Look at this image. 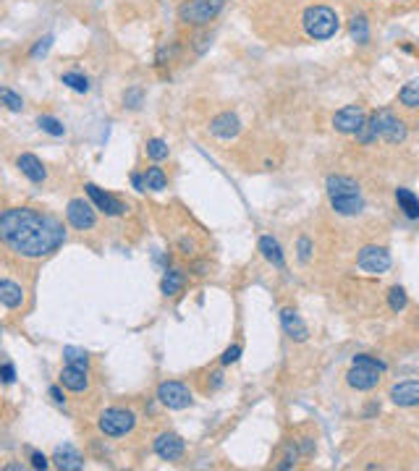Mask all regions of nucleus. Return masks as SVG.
<instances>
[{"mask_svg": "<svg viewBox=\"0 0 419 471\" xmlns=\"http://www.w3.org/2000/svg\"><path fill=\"white\" fill-rule=\"evenodd\" d=\"M364 123H367V113L362 110L359 105H346L341 110H335L333 115V126L341 134H354L357 137L364 129Z\"/></svg>", "mask_w": 419, "mask_h": 471, "instance_id": "nucleus-10", "label": "nucleus"}, {"mask_svg": "<svg viewBox=\"0 0 419 471\" xmlns=\"http://www.w3.org/2000/svg\"><path fill=\"white\" fill-rule=\"evenodd\" d=\"M3 469H6V471H21V466H18V463H6Z\"/></svg>", "mask_w": 419, "mask_h": 471, "instance_id": "nucleus-44", "label": "nucleus"}, {"mask_svg": "<svg viewBox=\"0 0 419 471\" xmlns=\"http://www.w3.org/2000/svg\"><path fill=\"white\" fill-rule=\"evenodd\" d=\"M406 304H409V299H406V291H403L401 285H393V288L388 291V307L393 309V312H403V309H406Z\"/></svg>", "mask_w": 419, "mask_h": 471, "instance_id": "nucleus-32", "label": "nucleus"}, {"mask_svg": "<svg viewBox=\"0 0 419 471\" xmlns=\"http://www.w3.org/2000/svg\"><path fill=\"white\" fill-rule=\"evenodd\" d=\"M239 131H241V120L236 113L231 110H225V113H218L213 120H210V134L218 139H236L239 137Z\"/></svg>", "mask_w": 419, "mask_h": 471, "instance_id": "nucleus-14", "label": "nucleus"}, {"mask_svg": "<svg viewBox=\"0 0 419 471\" xmlns=\"http://www.w3.org/2000/svg\"><path fill=\"white\" fill-rule=\"evenodd\" d=\"M225 8V0H186L179 6V18L189 26H205Z\"/></svg>", "mask_w": 419, "mask_h": 471, "instance_id": "nucleus-5", "label": "nucleus"}, {"mask_svg": "<svg viewBox=\"0 0 419 471\" xmlns=\"http://www.w3.org/2000/svg\"><path fill=\"white\" fill-rule=\"evenodd\" d=\"M63 359H66V364H71V367L89 369V353H86L84 348H77V346H66V348H63Z\"/></svg>", "mask_w": 419, "mask_h": 471, "instance_id": "nucleus-28", "label": "nucleus"}, {"mask_svg": "<svg viewBox=\"0 0 419 471\" xmlns=\"http://www.w3.org/2000/svg\"><path fill=\"white\" fill-rule=\"evenodd\" d=\"M406 137H409L406 123L391 108H380V110L372 113L367 118V123H364V129L357 134V139H359L362 144H369L375 139H383L388 144H401V142H406Z\"/></svg>", "mask_w": 419, "mask_h": 471, "instance_id": "nucleus-2", "label": "nucleus"}, {"mask_svg": "<svg viewBox=\"0 0 419 471\" xmlns=\"http://www.w3.org/2000/svg\"><path fill=\"white\" fill-rule=\"evenodd\" d=\"M325 191L330 199V207L343 217H354L364 210V199H362L359 183L349 176H328Z\"/></svg>", "mask_w": 419, "mask_h": 471, "instance_id": "nucleus-3", "label": "nucleus"}, {"mask_svg": "<svg viewBox=\"0 0 419 471\" xmlns=\"http://www.w3.org/2000/svg\"><path fill=\"white\" fill-rule=\"evenodd\" d=\"M301 26H304L307 37L323 42V40L335 37V32L341 29V18L330 6H309L301 16Z\"/></svg>", "mask_w": 419, "mask_h": 471, "instance_id": "nucleus-4", "label": "nucleus"}, {"mask_svg": "<svg viewBox=\"0 0 419 471\" xmlns=\"http://www.w3.org/2000/svg\"><path fill=\"white\" fill-rule=\"evenodd\" d=\"M296 458H299V450L294 446H286V455H283L281 461L275 463V469H281V471H289L296 466Z\"/></svg>", "mask_w": 419, "mask_h": 471, "instance_id": "nucleus-35", "label": "nucleus"}, {"mask_svg": "<svg viewBox=\"0 0 419 471\" xmlns=\"http://www.w3.org/2000/svg\"><path fill=\"white\" fill-rule=\"evenodd\" d=\"M396 202L409 220H419V197L411 188H396Z\"/></svg>", "mask_w": 419, "mask_h": 471, "instance_id": "nucleus-22", "label": "nucleus"}, {"mask_svg": "<svg viewBox=\"0 0 419 471\" xmlns=\"http://www.w3.org/2000/svg\"><path fill=\"white\" fill-rule=\"evenodd\" d=\"M97 427H100V432H103L105 437H123L137 427V414L128 412V409L113 406V409H105V412L100 414Z\"/></svg>", "mask_w": 419, "mask_h": 471, "instance_id": "nucleus-6", "label": "nucleus"}, {"mask_svg": "<svg viewBox=\"0 0 419 471\" xmlns=\"http://www.w3.org/2000/svg\"><path fill=\"white\" fill-rule=\"evenodd\" d=\"M301 453H315V443H312V437H304V440H301Z\"/></svg>", "mask_w": 419, "mask_h": 471, "instance_id": "nucleus-43", "label": "nucleus"}, {"mask_svg": "<svg viewBox=\"0 0 419 471\" xmlns=\"http://www.w3.org/2000/svg\"><path fill=\"white\" fill-rule=\"evenodd\" d=\"M60 385L66 387V390H71V393H84L86 387H89V377H86V369L66 364V367L60 369Z\"/></svg>", "mask_w": 419, "mask_h": 471, "instance_id": "nucleus-19", "label": "nucleus"}, {"mask_svg": "<svg viewBox=\"0 0 419 471\" xmlns=\"http://www.w3.org/2000/svg\"><path fill=\"white\" fill-rule=\"evenodd\" d=\"M52 463H55V469H60V471H82L84 469V458H82V453H79L74 446H69V443L55 448Z\"/></svg>", "mask_w": 419, "mask_h": 471, "instance_id": "nucleus-17", "label": "nucleus"}, {"mask_svg": "<svg viewBox=\"0 0 419 471\" xmlns=\"http://www.w3.org/2000/svg\"><path fill=\"white\" fill-rule=\"evenodd\" d=\"M281 325H283V330H286V335H289L291 341L304 343L309 338V330H307V325H304V319H301L291 307L281 309Z\"/></svg>", "mask_w": 419, "mask_h": 471, "instance_id": "nucleus-18", "label": "nucleus"}, {"mask_svg": "<svg viewBox=\"0 0 419 471\" xmlns=\"http://www.w3.org/2000/svg\"><path fill=\"white\" fill-rule=\"evenodd\" d=\"M383 369L377 367H369V364H351L349 375H346V382L349 387L354 390H362V393H367V390H375L380 385V380H383Z\"/></svg>", "mask_w": 419, "mask_h": 471, "instance_id": "nucleus-11", "label": "nucleus"}, {"mask_svg": "<svg viewBox=\"0 0 419 471\" xmlns=\"http://www.w3.org/2000/svg\"><path fill=\"white\" fill-rule=\"evenodd\" d=\"M349 32H351V40H354L357 45H367L369 42V21L362 11H357V13L351 16Z\"/></svg>", "mask_w": 419, "mask_h": 471, "instance_id": "nucleus-23", "label": "nucleus"}, {"mask_svg": "<svg viewBox=\"0 0 419 471\" xmlns=\"http://www.w3.org/2000/svg\"><path fill=\"white\" fill-rule=\"evenodd\" d=\"M184 283H186V275L181 273V270H168L163 275V283H160V291L163 296H179L184 291Z\"/></svg>", "mask_w": 419, "mask_h": 471, "instance_id": "nucleus-24", "label": "nucleus"}, {"mask_svg": "<svg viewBox=\"0 0 419 471\" xmlns=\"http://www.w3.org/2000/svg\"><path fill=\"white\" fill-rule=\"evenodd\" d=\"M0 239L18 257L43 259L63 246L66 228L35 207H9L0 215Z\"/></svg>", "mask_w": 419, "mask_h": 471, "instance_id": "nucleus-1", "label": "nucleus"}, {"mask_svg": "<svg viewBox=\"0 0 419 471\" xmlns=\"http://www.w3.org/2000/svg\"><path fill=\"white\" fill-rule=\"evenodd\" d=\"M50 466V458L45 453H37V450H32V469H48Z\"/></svg>", "mask_w": 419, "mask_h": 471, "instance_id": "nucleus-40", "label": "nucleus"}, {"mask_svg": "<svg viewBox=\"0 0 419 471\" xmlns=\"http://www.w3.org/2000/svg\"><path fill=\"white\" fill-rule=\"evenodd\" d=\"M145 149H147V157H150V160H155V163L165 160V157H168V152H171L163 139H150V142L145 144Z\"/></svg>", "mask_w": 419, "mask_h": 471, "instance_id": "nucleus-31", "label": "nucleus"}, {"mask_svg": "<svg viewBox=\"0 0 419 471\" xmlns=\"http://www.w3.org/2000/svg\"><path fill=\"white\" fill-rule=\"evenodd\" d=\"M179 251H181V254H184V257H191V254L197 251V244H194V241H191V239H186V236H184V239L179 241Z\"/></svg>", "mask_w": 419, "mask_h": 471, "instance_id": "nucleus-39", "label": "nucleus"}, {"mask_svg": "<svg viewBox=\"0 0 419 471\" xmlns=\"http://www.w3.org/2000/svg\"><path fill=\"white\" fill-rule=\"evenodd\" d=\"M398 103L403 108H411V110H417L419 108V79H411L406 84L401 86V92H398Z\"/></svg>", "mask_w": 419, "mask_h": 471, "instance_id": "nucleus-25", "label": "nucleus"}, {"mask_svg": "<svg viewBox=\"0 0 419 471\" xmlns=\"http://www.w3.org/2000/svg\"><path fill=\"white\" fill-rule=\"evenodd\" d=\"M0 301H3L6 309H18L24 304V288L11 280V278H3L0 280Z\"/></svg>", "mask_w": 419, "mask_h": 471, "instance_id": "nucleus-20", "label": "nucleus"}, {"mask_svg": "<svg viewBox=\"0 0 419 471\" xmlns=\"http://www.w3.org/2000/svg\"><path fill=\"white\" fill-rule=\"evenodd\" d=\"M37 126H40L45 134H50V137H63V134H66V126H63L58 118H52V115H40V118H37Z\"/></svg>", "mask_w": 419, "mask_h": 471, "instance_id": "nucleus-29", "label": "nucleus"}, {"mask_svg": "<svg viewBox=\"0 0 419 471\" xmlns=\"http://www.w3.org/2000/svg\"><path fill=\"white\" fill-rule=\"evenodd\" d=\"M296 251H299V262H309V257H312V241L307 236H301L299 244H296Z\"/></svg>", "mask_w": 419, "mask_h": 471, "instance_id": "nucleus-37", "label": "nucleus"}, {"mask_svg": "<svg viewBox=\"0 0 419 471\" xmlns=\"http://www.w3.org/2000/svg\"><path fill=\"white\" fill-rule=\"evenodd\" d=\"M63 387V385H60ZM58 385H50V390H48V395L52 398V403H58V406H63L66 403V395H63V390H60Z\"/></svg>", "mask_w": 419, "mask_h": 471, "instance_id": "nucleus-41", "label": "nucleus"}, {"mask_svg": "<svg viewBox=\"0 0 419 471\" xmlns=\"http://www.w3.org/2000/svg\"><path fill=\"white\" fill-rule=\"evenodd\" d=\"M157 403L171 409V412H181V409L191 406V393L184 382L168 380V382H160V387H157Z\"/></svg>", "mask_w": 419, "mask_h": 471, "instance_id": "nucleus-8", "label": "nucleus"}, {"mask_svg": "<svg viewBox=\"0 0 419 471\" xmlns=\"http://www.w3.org/2000/svg\"><path fill=\"white\" fill-rule=\"evenodd\" d=\"M239 356H241V346H239V343H233V346H228V348L223 351L220 364H223V367H228V364H236V361H239Z\"/></svg>", "mask_w": 419, "mask_h": 471, "instance_id": "nucleus-36", "label": "nucleus"}, {"mask_svg": "<svg viewBox=\"0 0 419 471\" xmlns=\"http://www.w3.org/2000/svg\"><path fill=\"white\" fill-rule=\"evenodd\" d=\"M396 406H401V409H414L419 406V382L409 380V382H396L391 387V395H388Z\"/></svg>", "mask_w": 419, "mask_h": 471, "instance_id": "nucleus-16", "label": "nucleus"}, {"mask_svg": "<svg viewBox=\"0 0 419 471\" xmlns=\"http://www.w3.org/2000/svg\"><path fill=\"white\" fill-rule=\"evenodd\" d=\"M184 448H186L184 440L176 432H160L152 443V450L160 461H179L181 455H184Z\"/></svg>", "mask_w": 419, "mask_h": 471, "instance_id": "nucleus-13", "label": "nucleus"}, {"mask_svg": "<svg viewBox=\"0 0 419 471\" xmlns=\"http://www.w3.org/2000/svg\"><path fill=\"white\" fill-rule=\"evenodd\" d=\"M391 265H393V259H391V251L385 246L369 244V246L359 249V254H357V267L367 275H383L391 270Z\"/></svg>", "mask_w": 419, "mask_h": 471, "instance_id": "nucleus-7", "label": "nucleus"}, {"mask_svg": "<svg viewBox=\"0 0 419 471\" xmlns=\"http://www.w3.org/2000/svg\"><path fill=\"white\" fill-rule=\"evenodd\" d=\"M60 81L69 86V89L79 92V94H86V92H89V79H86L84 74H79V71H66V74L60 76Z\"/></svg>", "mask_w": 419, "mask_h": 471, "instance_id": "nucleus-27", "label": "nucleus"}, {"mask_svg": "<svg viewBox=\"0 0 419 471\" xmlns=\"http://www.w3.org/2000/svg\"><path fill=\"white\" fill-rule=\"evenodd\" d=\"M16 168L21 171V176H26V178L32 181V183H43L45 178H48V168H45V163L37 157V154L32 152H24L16 157Z\"/></svg>", "mask_w": 419, "mask_h": 471, "instance_id": "nucleus-15", "label": "nucleus"}, {"mask_svg": "<svg viewBox=\"0 0 419 471\" xmlns=\"http://www.w3.org/2000/svg\"><path fill=\"white\" fill-rule=\"evenodd\" d=\"M401 3H409V0H401Z\"/></svg>", "mask_w": 419, "mask_h": 471, "instance_id": "nucleus-45", "label": "nucleus"}, {"mask_svg": "<svg viewBox=\"0 0 419 471\" xmlns=\"http://www.w3.org/2000/svg\"><path fill=\"white\" fill-rule=\"evenodd\" d=\"M52 47V35H45L40 37L35 45H32V50H29V58H45Z\"/></svg>", "mask_w": 419, "mask_h": 471, "instance_id": "nucleus-34", "label": "nucleus"}, {"mask_svg": "<svg viewBox=\"0 0 419 471\" xmlns=\"http://www.w3.org/2000/svg\"><path fill=\"white\" fill-rule=\"evenodd\" d=\"M86 197H89V202H92L97 210L103 215H108V217H121V215L126 212L128 207L121 202V199H116L113 194H108V191H103L100 186H94V183H86L84 186Z\"/></svg>", "mask_w": 419, "mask_h": 471, "instance_id": "nucleus-12", "label": "nucleus"}, {"mask_svg": "<svg viewBox=\"0 0 419 471\" xmlns=\"http://www.w3.org/2000/svg\"><path fill=\"white\" fill-rule=\"evenodd\" d=\"M142 103H145V92H142L139 86H131V89L123 92V108H128V110H139Z\"/></svg>", "mask_w": 419, "mask_h": 471, "instance_id": "nucleus-33", "label": "nucleus"}, {"mask_svg": "<svg viewBox=\"0 0 419 471\" xmlns=\"http://www.w3.org/2000/svg\"><path fill=\"white\" fill-rule=\"evenodd\" d=\"M131 186L137 188V191H147V183H145V173H131Z\"/></svg>", "mask_w": 419, "mask_h": 471, "instance_id": "nucleus-42", "label": "nucleus"}, {"mask_svg": "<svg viewBox=\"0 0 419 471\" xmlns=\"http://www.w3.org/2000/svg\"><path fill=\"white\" fill-rule=\"evenodd\" d=\"M0 375H3V382H6V385H11V382L16 380V369H13V364H11V361H3Z\"/></svg>", "mask_w": 419, "mask_h": 471, "instance_id": "nucleus-38", "label": "nucleus"}, {"mask_svg": "<svg viewBox=\"0 0 419 471\" xmlns=\"http://www.w3.org/2000/svg\"><path fill=\"white\" fill-rule=\"evenodd\" d=\"M257 246H259L262 257H265L270 265H275L278 270H283V267H286V257H283V251H281V244H278L273 236H262Z\"/></svg>", "mask_w": 419, "mask_h": 471, "instance_id": "nucleus-21", "label": "nucleus"}, {"mask_svg": "<svg viewBox=\"0 0 419 471\" xmlns=\"http://www.w3.org/2000/svg\"><path fill=\"white\" fill-rule=\"evenodd\" d=\"M0 100H3V105H6L11 113L24 110V100H21V94H16L13 89H9V86H0Z\"/></svg>", "mask_w": 419, "mask_h": 471, "instance_id": "nucleus-30", "label": "nucleus"}, {"mask_svg": "<svg viewBox=\"0 0 419 471\" xmlns=\"http://www.w3.org/2000/svg\"><path fill=\"white\" fill-rule=\"evenodd\" d=\"M97 207L92 202H86V199H71L69 205H66V220H69L77 231H89L94 228L97 223V212H94Z\"/></svg>", "mask_w": 419, "mask_h": 471, "instance_id": "nucleus-9", "label": "nucleus"}, {"mask_svg": "<svg viewBox=\"0 0 419 471\" xmlns=\"http://www.w3.org/2000/svg\"><path fill=\"white\" fill-rule=\"evenodd\" d=\"M145 183L150 191H163L168 186V176H165L163 168H157V165H150L145 171Z\"/></svg>", "mask_w": 419, "mask_h": 471, "instance_id": "nucleus-26", "label": "nucleus"}]
</instances>
